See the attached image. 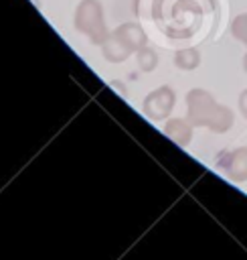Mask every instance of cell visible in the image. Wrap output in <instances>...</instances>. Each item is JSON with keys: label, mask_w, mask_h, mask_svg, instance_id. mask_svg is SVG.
<instances>
[{"label": "cell", "mask_w": 247, "mask_h": 260, "mask_svg": "<svg viewBox=\"0 0 247 260\" xmlns=\"http://www.w3.org/2000/svg\"><path fill=\"white\" fill-rule=\"evenodd\" d=\"M188 118L196 126H209L213 132H227L233 124V112L227 106H219L204 89H192L186 95Z\"/></svg>", "instance_id": "obj_1"}, {"label": "cell", "mask_w": 247, "mask_h": 260, "mask_svg": "<svg viewBox=\"0 0 247 260\" xmlns=\"http://www.w3.org/2000/svg\"><path fill=\"white\" fill-rule=\"evenodd\" d=\"M75 28L89 37L91 43L103 45L109 39L105 20H103V8L99 0H81L75 8Z\"/></svg>", "instance_id": "obj_2"}, {"label": "cell", "mask_w": 247, "mask_h": 260, "mask_svg": "<svg viewBox=\"0 0 247 260\" xmlns=\"http://www.w3.org/2000/svg\"><path fill=\"white\" fill-rule=\"evenodd\" d=\"M172 106H174V91H172L168 85L158 87L156 91H152V93L146 98V104H144L148 116L158 118V120H160V118H166V116L170 114Z\"/></svg>", "instance_id": "obj_3"}, {"label": "cell", "mask_w": 247, "mask_h": 260, "mask_svg": "<svg viewBox=\"0 0 247 260\" xmlns=\"http://www.w3.org/2000/svg\"><path fill=\"white\" fill-rule=\"evenodd\" d=\"M113 37H117L119 41H124L132 51H140L146 45V41H148L144 28L140 24H136V22H124V24H119L113 30Z\"/></svg>", "instance_id": "obj_4"}, {"label": "cell", "mask_w": 247, "mask_h": 260, "mask_svg": "<svg viewBox=\"0 0 247 260\" xmlns=\"http://www.w3.org/2000/svg\"><path fill=\"white\" fill-rule=\"evenodd\" d=\"M225 171L233 181H247V146L237 148L227 156Z\"/></svg>", "instance_id": "obj_5"}, {"label": "cell", "mask_w": 247, "mask_h": 260, "mask_svg": "<svg viewBox=\"0 0 247 260\" xmlns=\"http://www.w3.org/2000/svg\"><path fill=\"white\" fill-rule=\"evenodd\" d=\"M130 53H132V49L124 41H119L117 37H113V35L103 43V57L107 61H113V63L126 61L130 57Z\"/></svg>", "instance_id": "obj_6"}, {"label": "cell", "mask_w": 247, "mask_h": 260, "mask_svg": "<svg viewBox=\"0 0 247 260\" xmlns=\"http://www.w3.org/2000/svg\"><path fill=\"white\" fill-rule=\"evenodd\" d=\"M200 63V53L194 49V47H188V49H180L174 53V65L182 71H190V69H196Z\"/></svg>", "instance_id": "obj_7"}, {"label": "cell", "mask_w": 247, "mask_h": 260, "mask_svg": "<svg viewBox=\"0 0 247 260\" xmlns=\"http://www.w3.org/2000/svg\"><path fill=\"white\" fill-rule=\"evenodd\" d=\"M166 132H168L172 138H176L180 144H186V142L190 140V136H192V128H190L184 120H172V122L166 126Z\"/></svg>", "instance_id": "obj_8"}, {"label": "cell", "mask_w": 247, "mask_h": 260, "mask_svg": "<svg viewBox=\"0 0 247 260\" xmlns=\"http://www.w3.org/2000/svg\"><path fill=\"white\" fill-rule=\"evenodd\" d=\"M231 35L247 47V12H241L231 20Z\"/></svg>", "instance_id": "obj_9"}, {"label": "cell", "mask_w": 247, "mask_h": 260, "mask_svg": "<svg viewBox=\"0 0 247 260\" xmlns=\"http://www.w3.org/2000/svg\"><path fill=\"white\" fill-rule=\"evenodd\" d=\"M138 65H140L142 71H152V69L158 65V55H156L152 49L142 47V49L138 51Z\"/></svg>", "instance_id": "obj_10"}, {"label": "cell", "mask_w": 247, "mask_h": 260, "mask_svg": "<svg viewBox=\"0 0 247 260\" xmlns=\"http://www.w3.org/2000/svg\"><path fill=\"white\" fill-rule=\"evenodd\" d=\"M239 110H241V114H243L245 120H247V89H243L241 95H239Z\"/></svg>", "instance_id": "obj_11"}, {"label": "cell", "mask_w": 247, "mask_h": 260, "mask_svg": "<svg viewBox=\"0 0 247 260\" xmlns=\"http://www.w3.org/2000/svg\"><path fill=\"white\" fill-rule=\"evenodd\" d=\"M243 69H245V73H247V53L243 55Z\"/></svg>", "instance_id": "obj_12"}]
</instances>
